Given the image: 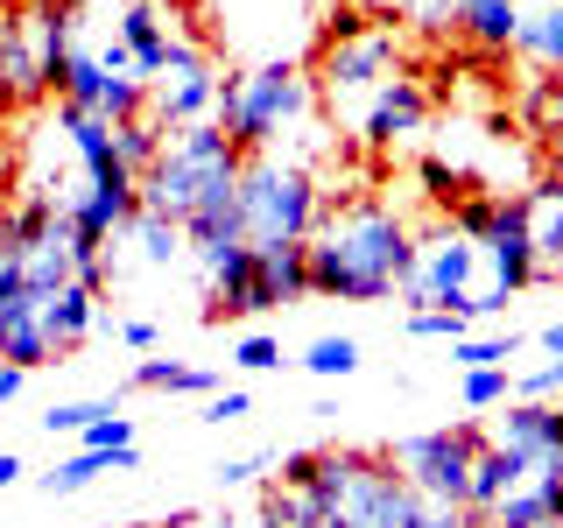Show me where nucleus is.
I'll list each match as a JSON object with an SVG mask.
<instances>
[{
	"label": "nucleus",
	"mask_w": 563,
	"mask_h": 528,
	"mask_svg": "<svg viewBox=\"0 0 563 528\" xmlns=\"http://www.w3.org/2000/svg\"><path fill=\"white\" fill-rule=\"evenodd\" d=\"M275 486L310 493L331 515V528H416L422 521L416 486L387 465V451H289Z\"/></svg>",
	"instance_id": "obj_2"
},
{
	"label": "nucleus",
	"mask_w": 563,
	"mask_h": 528,
	"mask_svg": "<svg viewBox=\"0 0 563 528\" xmlns=\"http://www.w3.org/2000/svg\"><path fill=\"white\" fill-rule=\"evenodd\" d=\"M422 128H430V92H422L409 70H395V78L374 92V106L360 113V128H352V134H360L366 148H409Z\"/></svg>",
	"instance_id": "obj_14"
},
{
	"label": "nucleus",
	"mask_w": 563,
	"mask_h": 528,
	"mask_svg": "<svg viewBox=\"0 0 563 528\" xmlns=\"http://www.w3.org/2000/svg\"><path fill=\"white\" fill-rule=\"evenodd\" d=\"M233 366H246V374H275V366H282V345L268 339V331H246V339L233 345Z\"/></svg>",
	"instance_id": "obj_32"
},
{
	"label": "nucleus",
	"mask_w": 563,
	"mask_h": 528,
	"mask_svg": "<svg viewBox=\"0 0 563 528\" xmlns=\"http://www.w3.org/2000/svg\"><path fill=\"white\" fill-rule=\"evenodd\" d=\"M317 211H324V184L303 155L268 148L246 155L240 169V233L246 246H303L317 233Z\"/></svg>",
	"instance_id": "obj_5"
},
{
	"label": "nucleus",
	"mask_w": 563,
	"mask_h": 528,
	"mask_svg": "<svg viewBox=\"0 0 563 528\" xmlns=\"http://www.w3.org/2000/svg\"><path fill=\"white\" fill-rule=\"evenodd\" d=\"M211 528H240V521H233V515H225V521H211Z\"/></svg>",
	"instance_id": "obj_42"
},
{
	"label": "nucleus",
	"mask_w": 563,
	"mask_h": 528,
	"mask_svg": "<svg viewBox=\"0 0 563 528\" xmlns=\"http://www.w3.org/2000/svg\"><path fill=\"white\" fill-rule=\"evenodd\" d=\"M254 275H261V304H303L310 296V240L303 246H254Z\"/></svg>",
	"instance_id": "obj_17"
},
{
	"label": "nucleus",
	"mask_w": 563,
	"mask_h": 528,
	"mask_svg": "<svg viewBox=\"0 0 563 528\" xmlns=\"http://www.w3.org/2000/svg\"><path fill=\"white\" fill-rule=\"evenodd\" d=\"M352 14H409V0H345Z\"/></svg>",
	"instance_id": "obj_39"
},
{
	"label": "nucleus",
	"mask_w": 563,
	"mask_h": 528,
	"mask_svg": "<svg viewBox=\"0 0 563 528\" xmlns=\"http://www.w3.org/2000/svg\"><path fill=\"white\" fill-rule=\"evenodd\" d=\"M528 480V472L515 465V458H507L500 444H493V437H486V444H479V458H472V486H465V515L472 521H486L493 515V507H500L507 501V493H515Z\"/></svg>",
	"instance_id": "obj_19"
},
{
	"label": "nucleus",
	"mask_w": 563,
	"mask_h": 528,
	"mask_svg": "<svg viewBox=\"0 0 563 528\" xmlns=\"http://www.w3.org/2000/svg\"><path fill=\"white\" fill-rule=\"evenodd\" d=\"M99 331H113L128 352H155V345H163V331H155L148 317H120V324H113V317H99Z\"/></svg>",
	"instance_id": "obj_34"
},
{
	"label": "nucleus",
	"mask_w": 563,
	"mask_h": 528,
	"mask_svg": "<svg viewBox=\"0 0 563 528\" xmlns=\"http://www.w3.org/2000/svg\"><path fill=\"white\" fill-rule=\"evenodd\" d=\"M78 444H85V451H128V444H134V422H128V416L113 409V416H99L92 430L78 437Z\"/></svg>",
	"instance_id": "obj_33"
},
{
	"label": "nucleus",
	"mask_w": 563,
	"mask_h": 528,
	"mask_svg": "<svg viewBox=\"0 0 563 528\" xmlns=\"http://www.w3.org/2000/svg\"><path fill=\"white\" fill-rule=\"evenodd\" d=\"M416 528H479V521H472L465 507H422V521H416Z\"/></svg>",
	"instance_id": "obj_37"
},
{
	"label": "nucleus",
	"mask_w": 563,
	"mask_h": 528,
	"mask_svg": "<svg viewBox=\"0 0 563 528\" xmlns=\"http://www.w3.org/2000/svg\"><path fill=\"white\" fill-rule=\"evenodd\" d=\"M64 57H70V35L57 0H29L22 14H0V106H29L57 92Z\"/></svg>",
	"instance_id": "obj_7"
},
{
	"label": "nucleus",
	"mask_w": 563,
	"mask_h": 528,
	"mask_svg": "<svg viewBox=\"0 0 563 528\" xmlns=\"http://www.w3.org/2000/svg\"><path fill=\"white\" fill-rule=\"evenodd\" d=\"M536 345L550 352V360H563V324H542V331H536Z\"/></svg>",
	"instance_id": "obj_41"
},
{
	"label": "nucleus",
	"mask_w": 563,
	"mask_h": 528,
	"mask_svg": "<svg viewBox=\"0 0 563 528\" xmlns=\"http://www.w3.org/2000/svg\"><path fill=\"white\" fill-rule=\"evenodd\" d=\"M99 472H120L113 451H78V458H64L57 472H43V493H49V501H57V493H85Z\"/></svg>",
	"instance_id": "obj_27"
},
{
	"label": "nucleus",
	"mask_w": 563,
	"mask_h": 528,
	"mask_svg": "<svg viewBox=\"0 0 563 528\" xmlns=\"http://www.w3.org/2000/svg\"><path fill=\"white\" fill-rule=\"evenodd\" d=\"M254 528H331V515L310 501V493H296V486H268L261 493V521Z\"/></svg>",
	"instance_id": "obj_23"
},
{
	"label": "nucleus",
	"mask_w": 563,
	"mask_h": 528,
	"mask_svg": "<svg viewBox=\"0 0 563 528\" xmlns=\"http://www.w3.org/2000/svg\"><path fill=\"white\" fill-rule=\"evenodd\" d=\"M521 211H528V246H536V282H563V163L536 190H521Z\"/></svg>",
	"instance_id": "obj_15"
},
{
	"label": "nucleus",
	"mask_w": 563,
	"mask_h": 528,
	"mask_svg": "<svg viewBox=\"0 0 563 528\" xmlns=\"http://www.w3.org/2000/svg\"><path fill=\"white\" fill-rule=\"evenodd\" d=\"M521 331H479V339H472V331H465V339H457L451 345V366H457V374H472V366H507V360H521Z\"/></svg>",
	"instance_id": "obj_25"
},
{
	"label": "nucleus",
	"mask_w": 563,
	"mask_h": 528,
	"mask_svg": "<svg viewBox=\"0 0 563 528\" xmlns=\"http://www.w3.org/2000/svg\"><path fill=\"white\" fill-rule=\"evenodd\" d=\"M486 437L515 458L521 472H556L563 480V402H507L486 422Z\"/></svg>",
	"instance_id": "obj_12"
},
{
	"label": "nucleus",
	"mask_w": 563,
	"mask_h": 528,
	"mask_svg": "<svg viewBox=\"0 0 563 528\" xmlns=\"http://www.w3.org/2000/svg\"><path fill=\"white\" fill-rule=\"evenodd\" d=\"M521 120H528V134L563 141V78H556V70H536V78H528V92H521Z\"/></svg>",
	"instance_id": "obj_22"
},
{
	"label": "nucleus",
	"mask_w": 563,
	"mask_h": 528,
	"mask_svg": "<svg viewBox=\"0 0 563 528\" xmlns=\"http://www.w3.org/2000/svg\"><path fill=\"white\" fill-rule=\"evenodd\" d=\"M472 289H479V240H465L444 219L437 233L416 240V268L401 282V304L409 310H465L472 317Z\"/></svg>",
	"instance_id": "obj_10"
},
{
	"label": "nucleus",
	"mask_w": 563,
	"mask_h": 528,
	"mask_svg": "<svg viewBox=\"0 0 563 528\" xmlns=\"http://www.w3.org/2000/svg\"><path fill=\"white\" fill-rule=\"evenodd\" d=\"M486 444V422H444V430H416V437H395L387 444V465L416 486L422 507H465V486H472V458Z\"/></svg>",
	"instance_id": "obj_8"
},
{
	"label": "nucleus",
	"mask_w": 563,
	"mask_h": 528,
	"mask_svg": "<svg viewBox=\"0 0 563 528\" xmlns=\"http://www.w3.org/2000/svg\"><path fill=\"white\" fill-rule=\"evenodd\" d=\"M515 57L536 64V70H556V78H563V0H521Z\"/></svg>",
	"instance_id": "obj_18"
},
{
	"label": "nucleus",
	"mask_w": 563,
	"mask_h": 528,
	"mask_svg": "<svg viewBox=\"0 0 563 528\" xmlns=\"http://www.w3.org/2000/svg\"><path fill=\"white\" fill-rule=\"evenodd\" d=\"M22 381H29V374H22V366H8V360H0V409H8V402H14V395H22Z\"/></svg>",
	"instance_id": "obj_38"
},
{
	"label": "nucleus",
	"mask_w": 563,
	"mask_h": 528,
	"mask_svg": "<svg viewBox=\"0 0 563 528\" xmlns=\"http://www.w3.org/2000/svg\"><path fill=\"white\" fill-rule=\"evenodd\" d=\"M416 268V226L374 190L324 198L310 233V296L331 304H387Z\"/></svg>",
	"instance_id": "obj_1"
},
{
	"label": "nucleus",
	"mask_w": 563,
	"mask_h": 528,
	"mask_svg": "<svg viewBox=\"0 0 563 528\" xmlns=\"http://www.w3.org/2000/svg\"><path fill=\"white\" fill-rule=\"evenodd\" d=\"M268 465H282V451H240V458H219L211 480H219V486H254Z\"/></svg>",
	"instance_id": "obj_31"
},
{
	"label": "nucleus",
	"mask_w": 563,
	"mask_h": 528,
	"mask_svg": "<svg viewBox=\"0 0 563 528\" xmlns=\"http://www.w3.org/2000/svg\"><path fill=\"white\" fill-rule=\"evenodd\" d=\"M254 416V395L246 387H219V395L205 402V422H246Z\"/></svg>",
	"instance_id": "obj_35"
},
{
	"label": "nucleus",
	"mask_w": 563,
	"mask_h": 528,
	"mask_svg": "<svg viewBox=\"0 0 563 528\" xmlns=\"http://www.w3.org/2000/svg\"><path fill=\"white\" fill-rule=\"evenodd\" d=\"M190 268H198V289H205V324H219V317H261V275H254V246L233 240V246H198L190 254Z\"/></svg>",
	"instance_id": "obj_13"
},
{
	"label": "nucleus",
	"mask_w": 563,
	"mask_h": 528,
	"mask_svg": "<svg viewBox=\"0 0 563 528\" xmlns=\"http://www.w3.org/2000/svg\"><path fill=\"white\" fill-rule=\"evenodd\" d=\"M310 113H317V85L296 64L225 70L219 106H211V120L225 128V141H233L240 155H268L289 134H310Z\"/></svg>",
	"instance_id": "obj_4"
},
{
	"label": "nucleus",
	"mask_w": 563,
	"mask_h": 528,
	"mask_svg": "<svg viewBox=\"0 0 563 528\" xmlns=\"http://www.w3.org/2000/svg\"><path fill=\"white\" fill-rule=\"evenodd\" d=\"M22 472H29V465H22V451H0V493L22 480Z\"/></svg>",
	"instance_id": "obj_40"
},
{
	"label": "nucleus",
	"mask_w": 563,
	"mask_h": 528,
	"mask_svg": "<svg viewBox=\"0 0 563 528\" xmlns=\"http://www.w3.org/2000/svg\"><path fill=\"white\" fill-rule=\"evenodd\" d=\"M128 246H134V261H141V268H176V261H190L184 226L155 219V211H141V219L128 226Z\"/></svg>",
	"instance_id": "obj_21"
},
{
	"label": "nucleus",
	"mask_w": 563,
	"mask_h": 528,
	"mask_svg": "<svg viewBox=\"0 0 563 528\" xmlns=\"http://www.w3.org/2000/svg\"><path fill=\"white\" fill-rule=\"evenodd\" d=\"M57 8H78V0H57Z\"/></svg>",
	"instance_id": "obj_43"
},
{
	"label": "nucleus",
	"mask_w": 563,
	"mask_h": 528,
	"mask_svg": "<svg viewBox=\"0 0 563 528\" xmlns=\"http://www.w3.org/2000/svg\"><path fill=\"white\" fill-rule=\"evenodd\" d=\"M106 528H113V521H106Z\"/></svg>",
	"instance_id": "obj_44"
},
{
	"label": "nucleus",
	"mask_w": 563,
	"mask_h": 528,
	"mask_svg": "<svg viewBox=\"0 0 563 528\" xmlns=\"http://www.w3.org/2000/svg\"><path fill=\"white\" fill-rule=\"evenodd\" d=\"M395 70H401V35L345 8L339 22H331V43H324V57H317L310 85H317V99L331 106V120L360 128V113L374 106V92L395 78Z\"/></svg>",
	"instance_id": "obj_6"
},
{
	"label": "nucleus",
	"mask_w": 563,
	"mask_h": 528,
	"mask_svg": "<svg viewBox=\"0 0 563 528\" xmlns=\"http://www.w3.org/2000/svg\"><path fill=\"white\" fill-rule=\"evenodd\" d=\"M113 409H120L113 395H99V402H49V409H43V430L49 437H85L99 416H113Z\"/></svg>",
	"instance_id": "obj_28"
},
{
	"label": "nucleus",
	"mask_w": 563,
	"mask_h": 528,
	"mask_svg": "<svg viewBox=\"0 0 563 528\" xmlns=\"http://www.w3.org/2000/svg\"><path fill=\"white\" fill-rule=\"evenodd\" d=\"M99 296L92 282H64V289H35V282L8 275L0 282V360L35 374V366H64L78 360L85 339L99 331Z\"/></svg>",
	"instance_id": "obj_3"
},
{
	"label": "nucleus",
	"mask_w": 563,
	"mask_h": 528,
	"mask_svg": "<svg viewBox=\"0 0 563 528\" xmlns=\"http://www.w3.org/2000/svg\"><path fill=\"white\" fill-rule=\"evenodd\" d=\"M219 85H225V70H219V57L198 43V50H184L163 78L148 85V120L163 134H176V128H198V120H211V106H219Z\"/></svg>",
	"instance_id": "obj_11"
},
{
	"label": "nucleus",
	"mask_w": 563,
	"mask_h": 528,
	"mask_svg": "<svg viewBox=\"0 0 563 528\" xmlns=\"http://www.w3.org/2000/svg\"><path fill=\"white\" fill-rule=\"evenodd\" d=\"M401 331H409V339H465V331H472V317L465 310H409V317H401Z\"/></svg>",
	"instance_id": "obj_30"
},
{
	"label": "nucleus",
	"mask_w": 563,
	"mask_h": 528,
	"mask_svg": "<svg viewBox=\"0 0 563 528\" xmlns=\"http://www.w3.org/2000/svg\"><path fill=\"white\" fill-rule=\"evenodd\" d=\"M409 22L416 29H451V0H409Z\"/></svg>",
	"instance_id": "obj_36"
},
{
	"label": "nucleus",
	"mask_w": 563,
	"mask_h": 528,
	"mask_svg": "<svg viewBox=\"0 0 563 528\" xmlns=\"http://www.w3.org/2000/svg\"><path fill=\"white\" fill-rule=\"evenodd\" d=\"M163 128H155V120L148 113H141V120H120V128H113V148H120V163H128V176H134V184H141V176H148L155 169V155H163Z\"/></svg>",
	"instance_id": "obj_24"
},
{
	"label": "nucleus",
	"mask_w": 563,
	"mask_h": 528,
	"mask_svg": "<svg viewBox=\"0 0 563 528\" xmlns=\"http://www.w3.org/2000/svg\"><path fill=\"white\" fill-rule=\"evenodd\" d=\"M451 29L486 57H507L521 29V0H451Z\"/></svg>",
	"instance_id": "obj_16"
},
{
	"label": "nucleus",
	"mask_w": 563,
	"mask_h": 528,
	"mask_svg": "<svg viewBox=\"0 0 563 528\" xmlns=\"http://www.w3.org/2000/svg\"><path fill=\"white\" fill-rule=\"evenodd\" d=\"M134 387H148V395H219V374H211V366H190V360H141L134 374H128Z\"/></svg>",
	"instance_id": "obj_20"
},
{
	"label": "nucleus",
	"mask_w": 563,
	"mask_h": 528,
	"mask_svg": "<svg viewBox=\"0 0 563 528\" xmlns=\"http://www.w3.org/2000/svg\"><path fill=\"white\" fill-rule=\"evenodd\" d=\"M536 289V246H528V211L521 198H493V219L479 233V289H472V317H500L507 296Z\"/></svg>",
	"instance_id": "obj_9"
},
{
	"label": "nucleus",
	"mask_w": 563,
	"mask_h": 528,
	"mask_svg": "<svg viewBox=\"0 0 563 528\" xmlns=\"http://www.w3.org/2000/svg\"><path fill=\"white\" fill-rule=\"evenodd\" d=\"M303 366L317 381H345V374H360V339H310V352H303Z\"/></svg>",
	"instance_id": "obj_29"
},
{
	"label": "nucleus",
	"mask_w": 563,
	"mask_h": 528,
	"mask_svg": "<svg viewBox=\"0 0 563 528\" xmlns=\"http://www.w3.org/2000/svg\"><path fill=\"white\" fill-rule=\"evenodd\" d=\"M457 395H465V409H507L515 402V366H472L457 381Z\"/></svg>",
	"instance_id": "obj_26"
}]
</instances>
